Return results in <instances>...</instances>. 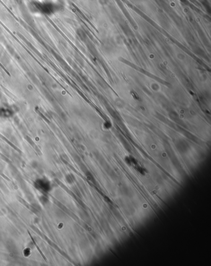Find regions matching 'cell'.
<instances>
[{
    "instance_id": "1",
    "label": "cell",
    "mask_w": 211,
    "mask_h": 266,
    "mask_svg": "<svg viewBox=\"0 0 211 266\" xmlns=\"http://www.w3.org/2000/svg\"><path fill=\"white\" fill-rule=\"evenodd\" d=\"M32 6L37 11L47 15H51L59 10L60 6L51 2L34 3Z\"/></svg>"
},
{
    "instance_id": "2",
    "label": "cell",
    "mask_w": 211,
    "mask_h": 266,
    "mask_svg": "<svg viewBox=\"0 0 211 266\" xmlns=\"http://www.w3.org/2000/svg\"><path fill=\"white\" fill-rule=\"evenodd\" d=\"M13 112L11 110L6 108L5 107H1L0 108V116H5L6 117H9L10 116L13 115Z\"/></svg>"
}]
</instances>
